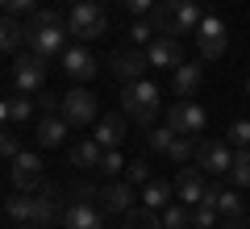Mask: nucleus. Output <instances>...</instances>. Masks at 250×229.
Wrapping results in <instances>:
<instances>
[{
	"label": "nucleus",
	"mask_w": 250,
	"mask_h": 229,
	"mask_svg": "<svg viewBox=\"0 0 250 229\" xmlns=\"http://www.w3.org/2000/svg\"><path fill=\"white\" fill-rule=\"evenodd\" d=\"M159 104H163L159 83H150V80H134V83L121 88V113L138 125H150L159 117Z\"/></svg>",
	"instance_id": "obj_2"
},
{
	"label": "nucleus",
	"mask_w": 250,
	"mask_h": 229,
	"mask_svg": "<svg viewBox=\"0 0 250 229\" xmlns=\"http://www.w3.org/2000/svg\"><path fill=\"white\" fill-rule=\"evenodd\" d=\"M196 163H200V171H205V175H229V167H233V146H229L225 138L200 142Z\"/></svg>",
	"instance_id": "obj_10"
},
{
	"label": "nucleus",
	"mask_w": 250,
	"mask_h": 229,
	"mask_svg": "<svg viewBox=\"0 0 250 229\" xmlns=\"http://www.w3.org/2000/svg\"><path fill=\"white\" fill-rule=\"evenodd\" d=\"M100 175H125V159H121V150H104V159H100Z\"/></svg>",
	"instance_id": "obj_36"
},
{
	"label": "nucleus",
	"mask_w": 250,
	"mask_h": 229,
	"mask_svg": "<svg viewBox=\"0 0 250 229\" xmlns=\"http://www.w3.org/2000/svg\"><path fill=\"white\" fill-rule=\"evenodd\" d=\"M96 113H100V104H96V96H92L88 88H71L59 100V117L71 125V129H88V125L96 121Z\"/></svg>",
	"instance_id": "obj_5"
},
{
	"label": "nucleus",
	"mask_w": 250,
	"mask_h": 229,
	"mask_svg": "<svg viewBox=\"0 0 250 229\" xmlns=\"http://www.w3.org/2000/svg\"><path fill=\"white\" fill-rule=\"evenodd\" d=\"M0 4H4V17H34L42 9L38 0H0Z\"/></svg>",
	"instance_id": "obj_34"
},
{
	"label": "nucleus",
	"mask_w": 250,
	"mask_h": 229,
	"mask_svg": "<svg viewBox=\"0 0 250 229\" xmlns=\"http://www.w3.org/2000/svg\"><path fill=\"white\" fill-rule=\"evenodd\" d=\"M67 29H71V38H80V42H96V38H104L108 17H104V9H100V0H80V4H71Z\"/></svg>",
	"instance_id": "obj_3"
},
{
	"label": "nucleus",
	"mask_w": 250,
	"mask_h": 229,
	"mask_svg": "<svg viewBox=\"0 0 250 229\" xmlns=\"http://www.w3.org/2000/svg\"><path fill=\"white\" fill-rule=\"evenodd\" d=\"M150 21H154L159 34L179 38V34H196V25L205 21V13H200L196 0H159L154 13H150Z\"/></svg>",
	"instance_id": "obj_1"
},
{
	"label": "nucleus",
	"mask_w": 250,
	"mask_h": 229,
	"mask_svg": "<svg viewBox=\"0 0 250 229\" xmlns=\"http://www.w3.org/2000/svg\"><path fill=\"white\" fill-rule=\"evenodd\" d=\"M92 138H96L104 150H117V146L125 142V113L100 117V121H96V129H92Z\"/></svg>",
	"instance_id": "obj_18"
},
{
	"label": "nucleus",
	"mask_w": 250,
	"mask_h": 229,
	"mask_svg": "<svg viewBox=\"0 0 250 229\" xmlns=\"http://www.w3.org/2000/svg\"><path fill=\"white\" fill-rule=\"evenodd\" d=\"M67 129H71V125L62 121L59 113H50V117H42V121H38L34 142H38V146H46V150H54V146H62V142H67Z\"/></svg>",
	"instance_id": "obj_17"
},
{
	"label": "nucleus",
	"mask_w": 250,
	"mask_h": 229,
	"mask_svg": "<svg viewBox=\"0 0 250 229\" xmlns=\"http://www.w3.org/2000/svg\"><path fill=\"white\" fill-rule=\"evenodd\" d=\"M59 62H62V71H67L75 83H88L92 75H96V59H92L88 46H67V54H62Z\"/></svg>",
	"instance_id": "obj_16"
},
{
	"label": "nucleus",
	"mask_w": 250,
	"mask_h": 229,
	"mask_svg": "<svg viewBox=\"0 0 250 229\" xmlns=\"http://www.w3.org/2000/svg\"><path fill=\"white\" fill-rule=\"evenodd\" d=\"M100 159H104V146L96 138H83V142L71 146V167H80V171H96Z\"/></svg>",
	"instance_id": "obj_19"
},
{
	"label": "nucleus",
	"mask_w": 250,
	"mask_h": 229,
	"mask_svg": "<svg viewBox=\"0 0 250 229\" xmlns=\"http://www.w3.org/2000/svg\"><path fill=\"white\" fill-rule=\"evenodd\" d=\"M0 154H4V159H17V154H21V146H17V138H13V133H4V138H0Z\"/></svg>",
	"instance_id": "obj_39"
},
{
	"label": "nucleus",
	"mask_w": 250,
	"mask_h": 229,
	"mask_svg": "<svg viewBox=\"0 0 250 229\" xmlns=\"http://www.w3.org/2000/svg\"><path fill=\"white\" fill-rule=\"evenodd\" d=\"M46 25H62V17L54 9H38L34 17H25V29H46Z\"/></svg>",
	"instance_id": "obj_37"
},
{
	"label": "nucleus",
	"mask_w": 250,
	"mask_h": 229,
	"mask_svg": "<svg viewBox=\"0 0 250 229\" xmlns=\"http://www.w3.org/2000/svg\"><path fill=\"white\" fill-rule=\"evenodd\" d=\"M225 142H229L233 150H242V146H250V117H238V121L225 129Z\"/></svg>",
	"instance_id": "obj_32"
},
{
	"label": "nucleus",
	"mask_w": 250,
	"mask_h": 229,
	"mask_svg": "<svg viewBox=\"0 0 250 229\" xmlns=\"http://www.w3.org/2000/svg\"><path fill=\"white\" fill-rule=\"evenodd\" d=\"M13 229H42V225H34V221H25V225H13Z\"/></svg>",
	"instance_id": "obj_41"
},
{
	"label": "nucleus",
	"mask_w": 250,
	"mask_h": 229,
	"mask_svg": "<svg viewBox=\"0 0 250 229\" xmlns=\"http://www.w3.org/2000/svg\"><path fill=\"white\" fill-rule=\"evenodd\" d=\"M192 150H200V146H196V138H188V133H179V138L171 142V150H167V159H171V163H179V167H184V163H192Z\"/></svg>",
	"instance_id": "obj_28"
},
{
	"label": "nucleus",
	"mask_w": 250,
	"mask_h": 229,
	"mask_svg": "<svg viewBox=\"0 0 250 229\" xmlns=\"http://www.w3.org/2000/svg\"><path fill=\"white\" fill-rule=\"evenodd\" d=\"M125 13H134V17H150V13H154V0H125Z\"/></svg>",
	"instance_id": "obj_38"
},
{
	"label": "nucleus",
	"mask_w": 250,
	"mask_h": 229,
	"mask_svg": "<svg viewBox=\"0 0 250 229\" xmlns=\"http://www.w3.org/2000/svg\"><path fill=\"white\" fill-rule=\"evenodd\" d=\"M67 25H46V29H25V46L38 50L42 59H62L67 54Z\"/></svg>",
	"instance_id": "obj_9"
},
{
	"label": "nucleus",
	"mask_w": 250,
	"mask_h": 229,
	"mask_svg": "<svg viewBox=\"0 0 250 229\" xmlns=\"http://www.w3.org/2000/svg\"><path fill=\"white\" fill-rule=\"evenodd\" d=\"M175 138H179V133L171 129V125H159V129H150V133H146V146H150L154 154H167V150H171V142H175Z\"/></svg>",
	"instance_id": "obj_30"
},
{
	"label": "nucleus",
	"mask_w": 250,
	"mask_h": 229,
	"mask_svg": "<svg viewBox=\"0 0 250 229\" xmlns=\"http://www.w3.org/2000/svg\"><path fill=\"white\" fill-rule=\"evenodd\" d=\"M96 200H100V208H104V212H121V217H125L129 208H138V204H142V192H134V184H129V179H117V184L100 187Z\"/></svg>",
	"instance_id": "obj_11"
},
{
	"label": "nucleus",
	"mask_w": 250,
	"mask_h": 229,
	"mask_svg": "<svg viewBox=\"0 0 250 229\" xmlns=\"http://www.w3.org/2000/svg\"><path fill=\"white\" fill-rule=\"evenodd\" d=\"M217 217H221V212H217L213 204H196V208H192V229H213Z\"/></svg>",
	"instance_id": "obj_35"
},
{
	"label": "nucleus",
	"mask_w": 250,
	"mask_h": 229,
	"mask_svg": "<svg viewBox=\"0 0 250 229\" xmlns=\"http://www.w3.org/2000/svg\"><path fill=\"white\" fill-rule=\"evenodd\" d=\"M246 96H250V80H246Z\"/></svg>",
	"instance_id": "obj_43"
},
{
	"label": "nucleus",
	"mask_w": 250,
	"mask_h": 229,
	"mask_svg": "<svg viewBox=\"0 0 250 229\" xmlns=\"http://www.w3.org/2000/svg\"><path fill=\"white\" fill-rule=\"evenodd\" d=\"M163 229H192V208L188 204H167L163 208Z\"/></svg>",
	"instance_id": "obj_27"
},
{
	"label": "nucleus",
	"mask_w": 250,
	"mask_h": 229,
	"mask_svg": "<svg viewBox=\"0 0 250 229\" xmlns=\"http://www.w3.org/2000/svg\"><path fill=\"white\" fill-rule=\"evenodd\" d=\"M146 59H150V67H171L175 71L179 62H184V46H179V38L159 34L150 46H146Z\"/></svg>",
	"instance_id": "obj_15"
},
{
	"label": "nucleus",
	"mask_w": 250,
	"mask_h": 229,
	"mask_svg": "<svg viewBox=\"0 0 250 229\" xmlns=\"http://www.w3.org/2000/svg\"><path fill=\"white\" fill-rule=\"evenodd\" d=\"M62 229H104V208L92 200H75L62 212Z\"/></svg>",
	"instance_id": "obj_13"
},
{
	"label": "nucleus",
	"mask_w": 250,
	"mask_h": 229,
	"mask_svg": "<svg viewBox=\"0 0 250 229\" xmlns=\"http://www.w3.org/2000/svg\"><path fill=\"white\" fill-rule=\"evenodd\" d=\"M167 125H171L175 133H188V138H196V133H205L208 113L196 104V100H175V104H171V113H167Z\"/></svg>",
	"instance_id": "obj_8"
},
{
	"label": "nucleus",
	"mask_w": 250,
	"mask_h": 229,
	"mask_svg": "<svg viewBox=\"0 0 250 229\" xmlns=\"http://www.w3.org/2000/svg\"><path fill=\"white\" fill-rule=\"evenodd\" d=\"M200 80H205V67L200 62H179L175 75H171V88H175V96H192L200 88Z\"/></svg>",
	"instance_id": "obj_20"
},
{
	"label": "nucleus",
	"mask_w": 250,
	"mask_h": 229,
	"mask_svg": "<svg viewBox=\"0 0 250 229\" xmlns=\"http://www.w3.org/2000/svg\"><path fill=\"white\" fill-rule=\"evenodd\" d=\"M75 4H80V0H75Z\"/></svg>",
	"instance_id": "obj_44"
},
{
	"label": "nucleus",
	"mask_w": 250,
	"mask_h": 229,
	"mask_svg": "<svg viewBox=\"0 0 250 229\" xmlns=\"http://www.w3.org/2000/svg\"><path fill=\"white\" fill-rule=\"evenodd\" d=\"M125 179H129L134 187H146V184H150V163H146V159L125 163Z\"/></svg>",
	"instance_id": "obj_33"
},
{
	"label": "nucleus",
	"mask_w": 250,
	"mask_h": 229,
	"mask_svg": "<svg viewBox=\"0 0 250 229\" xmlns=\"http://www.w3.org/2000/svg\"><path fill=\"white\" fill-rule=\"evenodd\" d=\"M229 179L233 187H250V146H242V150H233V167H229Z\"/></svg>",
	"instance_id": "obj_25"
},
{
	"label": "nucleus",
	"mask_w": 250,
	"mask_h": 229,
	"mask_svg": "<svg viewBox=\"0 0 250 229\" xmlns=\"http://www.w3.org/2000/svg\"><path fill=\"white\" fill-rule=\"evenodd\" d=\"M34 108H38V100H29L25 92H17V96L4 100V121H9V125H21V121L34 117Z\"/></svg>",
	"instance_id": "obj_24"
},
{
	"label": "nucleus",
	"mask_w": 250,
	"mask_h": 229,
	"mask_svg": "<svg viewBox=\"0 0 250 229\" xmlns=\"http://www.w3.org/2000/svg\"><path fill=\"white\" fill-rule=\"evenodd\" d=\"M171 200H175V184H167V179H150V184L142 187V204L154 208V212H163Z\"/></svg>",
	"instance_id": "obj_22"
},
{
	"label": "nucleus",
	"mask_w": 250,
	"mask_h": 229,
	"mask_svg": "<svg viewBox=\"0 0 250 229\" xmlns=\"http://www.w3.org/2000/svg\"><path fill=\"white\" fill-rule=\"evenodd\" d=\"M100 4H125V0H100Z\"/></svg>",
	"instance_id": "obj_42"
},
{
	"label": "nucleus",
	"mask_w": 250,
	"mask_h": 229,
	"mask_svg": "<svg viewBox=\"0 0 250 229\" xmlns=\"http://www.w3.org/2000/svg\"><path fill=\"white\" fill-rule=\"evenodd\" d=\"M196 4H200V0H196Z\"/></svg>",
	"instance_id": "obj_45"
},
{
	"label": "nucleus",
	"mask_w": 250,
	"mask_h": 229,
	"mask_svg": "<svg viewBox=\"0 0 250 229\" xmlns=\"http://www.w3.org/2000/svg\"><path fill=\"white\" fill-rule=\"evenodd\" d=\"M46 62L50 59H42L38 50H21V54H13V88L17 92H25V96H34V92H42V83H46Z\"/></svg>",
	"instance_id": "obj_4"
},
{
	"label": "nucleus",
	"mask_w": 250,
	"mask_h": 229,
	"mask_svg": "<svg viewBox=\"0 0 250 229\" xmlns=\"http://www.w3.org/2000/svg\"><path fill=\"white\" fill-rule=\"evenodd\" d=\"M154 34H159V29H154L150 17H134V25H129V42H134V46H150Z\"/></svg>",
	"instance_id": "obj_31"
},
{
	"label": "nucleus",
	"mask_w": 250,
	"mask_h": 229,
	"mask_svg": "<svg viewBox=\"0 0 250 229\" xmlns=\"http://www.w3.org/2000/svg\"><path fill=\"white\" fill-rule=\"evenodd\" d=\"M225 229H250V217L242 212V217H225Z\"/></svg>",
	"instance_id": "obj_40"
},
{
	"label": "nucleus",
	"mask_w": 250,
	"mask_h": 229,
	"mask_svg": "<svg viewBox=\"0 0 250 229\" xmlns=\"http://www.w3.org/2000/svg\"><path fill=\"white\" fill-rule=\"evenodd\" d=\"M205 192H208L205 171H200V167H179V175H175V200H184L188 208H196V204L205 200Z\"/></svg>",
	"instance_id": "obj_12"
},
{
	"label": "nucleus",
	"mask_w": 250,
	"mask_h": 229,
	"mask_svg": "<svg viewBox=\"0 0 250 229\" xmlns=\"http://www.w3.org/2000/svg\"><path fill=\"white\" fill-rule=\"evenodd\" d=\"M9 179L17 192H42L46 179H42V159H38V150H21L17 159L9 167Z\"/></svg>",
	"instance_id": "obj_6"
},
{
	"label": "nucleus",
	"mask_w": 250,
	"mask_h": 229,
	"mask_svg": "<svg viewBox=\"0 0 250 229\" xmlns=\"http://www.w3.org/2000/svg\"><path fill=\"white\" fill-rule=\"evenodd\" d=\"M217 212H221V217H242V212H246V204H242L238 187H229V192L221 187V196H217Z\"/></svg>",
	"instance_id": "obj_29"
},
{
	"label": "nucleus",
	"mask_w": 250,
	"mask_h": 229,
	"mask_svg": "<svg viewBox=\"0 0 250 229\" xmlns=\"http://www.w3.org/2000/svg\"><path fill=\"white\" fill-rule=\"evenodd\" d=\"M192 38H196V50H200V59H205V62H208V59H221L225 46H229L225 21H221V17H213V13H208V17L196 25V34H192Z\"/></svg>",
	"instance_id": "obj_7"
},
{
	"label": "nucleus",
	"mask_w": 250,
	"mask_h": 229,
	"mask_svg": "<svg viewBox=\"0 0 250 229\" xmlns=\"http://www.w3.org/2000/svg\"><path fill=\"white\" fill-rule=\"evenodd\" d=\"M125 229H163V217L142 204V208H129V212H125Z\"/></svg>",
	"instance_id": "obj_26"
},
{
	"label": "nucleus",
	"mask_w": 250,
	"mask_h": 229,
	"mask_svg": "<svg viewBox=\"0 0 250 229\" xmlns=\"http://www.w3.org/2000/svg\"><path fill=\"white\" fill-rule=\"evenodd\" d=\"M108 62H113V75L121 80V88H125V83H134V80H142V71L150 67L146 50H117Z\"/></svg>",
	"instance_id": "obj_14"
},
{
	"label": "nucleus",
	"mask_w": 250,
	"mask_h": 229,
	"mask_svg": "<svg viewBox=\"0 0 250 229\" xmlns=\"http://www.w3.org/2000/svg\"><path fill=\"white\" fill-rule=\"evenodd\" d=\"M0 46H4V54H21V46H25V21L21 17H4V25H0Z\"/></svg>",
	"instance_id": "obj_23"
},
{
	"label": "nucleus",
	"mask_w": 250,
	"mask_h": 229,
	"mask_svg": "<svg viewBox=\"0 0 250 229\" xmlns=\"http://www.w3.org/2000/svg\"><path fill=\"white\" fill-rule=\"evenodd\" d=\"M34 204H38V192H17L4 200V217L13 225H25V221H34Z\"/></svg>",
	"instance_id": "obj_21"
}]
</instances>
